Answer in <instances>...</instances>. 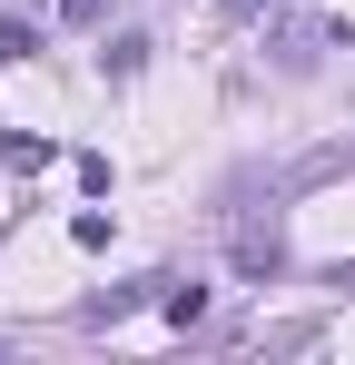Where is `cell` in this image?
Returning a JSON list of instances; mask_svg holds the SVG:
<instances>
[{"mask_svg":"<svg viewBox=\"0 0 355 365\" xmlns=\"http://www.w3.org/2000/svg\"><path fill=\"white\" fill-rule=\"evenodd\" d=\"M30 50H40V20H0V69L30 60Z\"/></svg>","mask_w":355,"mask_h":365,"instance_id":"2","label":"cell"},{"mask_svg":"<svg viewBox=\"0 0 355 365\" xmlns=\"http://www.w3.org/2000/svg\"><path fill=\"white\" fill-rule=\"evenodd\" d=\"M59 20H69V30H89V20H99V0H59Z\"/></svg>","mask_w":355,"mask_h":365,"instance_id":"3","label":"cell"},{"mask_svg":"<svg viewBox=\"0 0 355 365\" xmlns=\"http://www.w3.org/2000/svg\"><path fill=\"white\" fill-rule=\"evenodd\" d=\"M257 10H267V0H227V20H257Z\"/></svg>","mask_w":355,"mask_h":365,"instance_id":"4","label":"cell"},{"mask_svg":"<svg viewBox=\"0 0 355 365\" xmlns=\"http://www.w3.org/2000/svg\"><path fill=\"white\" fill-rule=\"evenodd\" d=\"M277 257H287L277 227H237V267H247V277H277Z\"/></svg>","mask_w":355,"mask_h":365,"instance_id":"1","label":"cell"}]
</instances>
